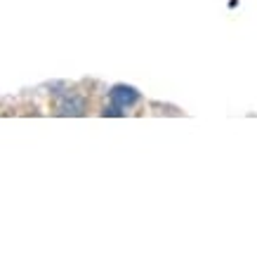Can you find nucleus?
I'll list each match as a JSON object with an SVG mask.
<instances>
[{"label": "nucleus", "instance_id": "nucleus-1", "mask_svg": "<svg viewBox=\"0 0 257 257\" xmlns=\"http://www.w3.org/2000/svg\"><path fill=\"white\" fill-rule=\"evenodd\" d=\"M111 99L116 106H133L135 101L140 99V94L130 85H113L111 87Z\"/></svg>", "mask_w": 257, "mask_h": 257}, {"label": "nucleus", "instance_id": "nucleus-2", "mask_svg": "<svg viewBox=\"0 0 257 257\" xmlns=\"http://www.w3.org/2000/svg\"><path fill=\"white\" fill-rule=\"evenodd\" d=\"M62 113H83V104L78 99H69L62 104Z\"/></svg>", "mask_w": 257, "mask_h": 257}, {"label": "nucleus", "instance_id": "nucleus-3", "mask_svg": "<svg viewBox=\"0 0 257 257\" xmlns=\"http://www.w3.org/2000/svg\"><path fill=\"white\" fill-rule=\"evenodd\" d=\"M101 113H104V116H123V111H118L116 106H111V109H104Z\"/></svg>", "mask_w": 257, "mask_h": 257}]
</instances>
